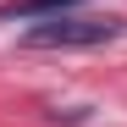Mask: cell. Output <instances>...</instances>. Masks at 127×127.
I'll use <instances>...</instances> for the list:
<instances>
[{"mask_svg":"<svg viewBox=\"0 0 127 127\" xmlns=\"http://www.w3.org/2000/svg\"><path fill=\"white\" fill-rule=\"evenodd\" d=\"M122 17H66L55 11L44 17V22H33L22 33L28 50H94V44H111V39H122Z\"/></svg>","mask_w":127,"mask_h":127,"instance_id":"6da1fadb","label":"cell"},{"mask_svg":"<svg viewBox=\"0 0 127 127\" xmlns=\"http://www.w3.org/2000/svg\"><path fill=\"white\" fill-rule=\"evenodd\" d=\"M66 6H77V0H6L0 17H55V11H66Z\"/></svg>","mask_w":127,"mask_h":127,"instance_id":"7a4b0ae2","label":"cell"}]
</instances>
